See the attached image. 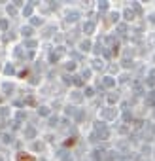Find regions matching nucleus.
Here are the masks:
<instances>
[{"instance_id":"f257e3e1","label":"nucleus","mask_w":155,"mask_h":161,"mask_svg":"<svg viewBox=\"0 0 155 161\" xmlns=\"http://www.w3.org/2000/svg\"><path fill=\"white\" fill-rule=\"evenodd\" d=\"M17 161H34V157L29 156V153H19V156H17Z\"/></svg>"}]
</instances>
